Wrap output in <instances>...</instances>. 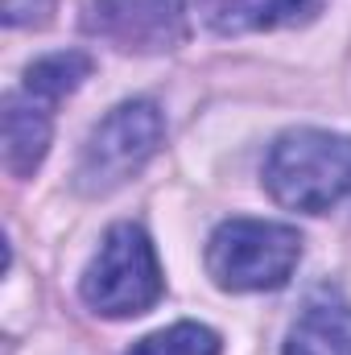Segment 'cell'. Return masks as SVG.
<instances>
[{"mask_svg": "<svg viewBox=\"0 0 351 355\" xmlns=\"http://www.w3.org/2000/svg\"><path fill=\"white\" fill-rule=\"evenodd\" d=\"M264 190L306 215H323L351 194V137L327 128H293L264 157Z\"/></svg>", "mask_w": 351, "mask_h": 355, "instance_id": "6da1fadb", "label": "cell"}, {"mask_svg": "<svg viewBox=\"0 0 351 355\" xmlns=\"http://www.w3.org/2000/svg\"><path fill=\"white\" fill-rule=\"evenodd\" d=\"M302 257V236L289 223L268 219H232L215 227L207 244V272L219 289L232 293H261L281 289Z\"/></svg>", "mask_w": 351, "mask_h": 355, "instance_id": "7a4b0ae2", "label": "cell"}, {"mask_svg": "<svg viewBox=\"0 0 351 355\" xmlns=\"http://www.w3.org/2000/svg\"><path fill=\"white\" fill-rule=\"evenodd\" d=\"M162 137H166V120L157 103L128 99L112 107L83 145V157L75 166V190L87 198L112 194L116 186H124L128 178H137L153 162Z\"/></svg>", "mask_w": 351, "mask_h": 355, "instance_id": "3957f363", "label": "cell"}, {"mask_svg": "<svg viewBox=\"0 0 351 355\" xmlns=\"http://www.w3.org/2000/svg\"><path fill=\"white\" fill-rule=\"evenodd\" d=\"M162 265L137 223H116L83 272V302L103 318H137L162 297Z\"/></svg>", "mask_w": 351, "mask_h": 355, "instance_id": "277c9868", "label": "cell"}, {"mask_svg": "<svg viewBox=\"0 0 351 355\" xmlns=\"http://www.w3.org/2000/svg\"><path fill=\"white\" fill-rule=\"evenodd\" d=\"M87 33L132 50V54H162L186 42V0H91L83 17Z\"/></svg>", "mask_w": 351, "mask_h": 355, "instance_id": "5b68a950", "label": "cell"}, {"mask_svg": "<svg viewBox=\"0 0 351 355\" xmlns=\"http://www.w3.org/2000/svg\"><path fill=\"white\" fill-rule=\"evenodd\" d=\"M50 149V103L29 91L4 95V166L12 178H29Z\"/></svg>", "mask_w": 351, "mask_h": 355, "instance_id": "8992f818", "label": "cell"}, {"mask_svg": "<svg viewBox=\"0 0 351 355\" xmlns=\"http://www.w3.org/2000/svg\"><path fill=\"white\" fill-rule=\"evenodd\" d=\"M318 4L323 0H198L203 21L223 37L302 25V21H310L318 12Z\"/></svg>", "mask_w": 351, "mask_h": 355, "instance_id": "52a82bcc", "label": "cell"}, {"mask_svg": "<svg viewBox=\"0 0 351 355\" xmlns=\"http://www.w3.org/2000/svg\"><path fill=\"white\" fill-rule=\"evenodd\" d=\"M285 355H351V306L310 302L285 339Z\"/></svg>", "mask_w": 351, "mask_h": 355, "instance_id": "ba28073f", "label": "cell"}, {"mask_svg": "<svg viewBox=\"0 0 351 355\" xmlns=\"http://www.w3.org/2000/svg\"><path fill=\"white\" fill-rule=\"evenodd\" d=\"M83 79H91V58L83 50H62V54H46L25 71V91L37 95L42 103H58L71 91L83 87Z\"/></svg>", "mask_w": 351, "mask_h": 355, "instance_id": "9c48e42d", "label": "cell"}, {"mask_svg": "<svg viewBox=\"0 0 351 355\" xmlns=\"http://www.w3.org/2000/svg\"><path fill=\"white\" fill-rule=\"evenodd\" d=\"M128 355H219V335L198 322H174V327L132 343Z\"/></svg>", "mask_w": 351, "mask_h": 355, "instance_id": "30bf717a", "label": "cell"}, {"mask_svg": "<svg viewBox=\"0 0 351 355\" xmlns=\"http://www.w3.org/2000/svg\"><path fill=\"white\" fill-rule=\"evenodd\" d=\"M54 0H4V25L8 29H42L50 25Z\"/></svg>", "mask_w": 351, "mask_h": 355, "instance_id": "8fae6325", "label": "cell"}]
</instances>
